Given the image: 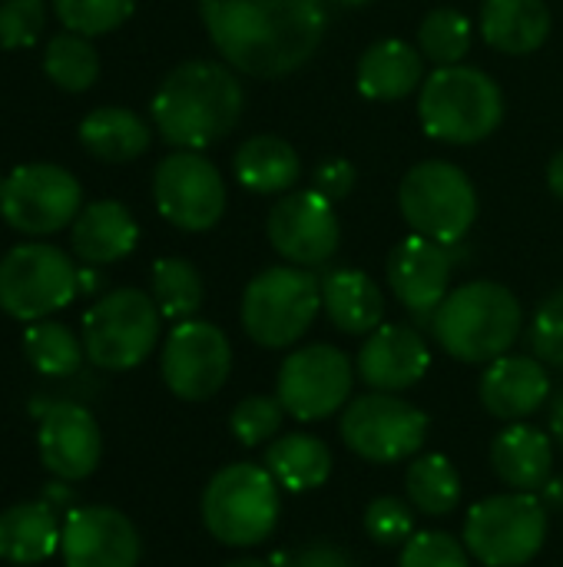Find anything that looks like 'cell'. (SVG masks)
Wrapping results in <instances>:
<instances>
[{
    "instance_id": "cell-1",
    "label": "cell",
    "mask_w": 563,
    "mask_h": 567,
    "mask_svg": "<svg viewBox=\"0 0 563 567\" xmlns=\"http://www.w3.org/2000/svg\"><path fill=\"white\" fill-rule=\"evenodd\" d=\"M199 17L222 60L256 80L305 66L329 27L322 0H199Z\"/></svg>"
},
{
    "instance_id": "cell-2",
    "label": "cell",
    "mask_w": 563,
    "mask_h": 567,
    "mask_svg": "<svg viewBox=\"0 0 563 567\" xmlns=\"http://www.w3.org/2000/svg\"><path fill=\"white\" fill-rule=\"evenodd\" d=\"M242 106L246 93L232 66L216 60H186L159 80L149 116L163 143L202 153L239 126Z\"/></svg>"
},
{
    "instance_id": "cell-3",
    "label": "cell",
    "mask_w": 563,
    "mask_h": 567,
    "mask_svg": "<svg viewBox=\"0 0 563 567\" xmlns=\"http://www.w3.org/2000/svg\"><path fill=\"white\" fill-rule=\"evenodd\" d=\"M521 329L524 309L518 296L491 279L458 286L431 316L435 342L461 362H494L508 355Z\"/></svg>"
},
{
    "instance_id": "cell-4",
    "label": "cell",
    "mask_w": 563,
    "mask_h": 567,
    "mask_svg": "<svg viewBox=\"0 0 563 567\" xmlns=\"http://www.w3.org/2000/svg\"><path fill=\"white\" fill-rule=\"evenodd\" d=\"M418 120L431 140L471 146L498 133L504 120V93L478 66H438L418 93Z\"/></svg>"
},
{
    "instance_id": "cell-5",
    "label": "cell",
    "mask_w": 563,
    "mask_h": 567,
    "mask_svg": "<svg viewBox=\"0 0 563 567\" xmlns=\"http://www.w3.org/2000/svg\"><path fill=\"white\" fill-rule=\"evenodd\" d=\"M322 309V282L302 266H269L242 292V329L262 349L295 346Z\"/></svg>"
},
{
    "instance_id": "cell-6",
    "label": "cell",
    "mask_w": 563,
    "mask_h": 567,
    "mask_svg": "<svg viewBox=\"0 0 563 567\" xmlns=\"http://www.w3.org/2000/svg\"><path fill=\"white\" fill-rule=\"evenodd\" d=\"M279 508V485L269 468L246 462L216 472L202 492V525L229 548L262 545L275 532Z\"/></svg>"
},
{
    "instance_id": "cell-7",
    "label": "cell",
    "mask_w": 563,
    "mask_h": 567,
    "mask_svg": "<svg viewBox=\"0 0 563 567\" xmlns=\"http://www.w3.org/2000/svg\"><path fill=\"white\" fill-rule=\"evenodd\" d=\"M398 206L418 236L458 246L478 219V189L461 166L448 159H425L405 173Z\"/></svg>"
},
{
    "instance_id": "cell-8",
    "label": "cell",
    "mask_w": 563,
    "mask_h": 567,
    "mask_svg": "<svg viewBox=\"0 0 563 567\" xmlns=\"http://www.w3.org/2000/svg\"><path fill=\"white\" fill-rule=\"evenodd\" d=\"M163 312L143 289H113L83 316V352L96 369H136L159 342Z\"/></svg>"
},
{
    "instance_id": "cell-9",
    "label": "cell",
    "mask_w": 563,
    "mask_h": 567,
    "mask_svg": "<svg viewBox=\"0 0 563 567\" xmlns=\"http://www.w3.org/2000/svg\"><path fill=\"white\" fill-rule=\"evenodd\" d=\"M80 296V269L50 243H20L0 259V309L17 322H40Z\"/></svg>"
},
{
    "instance_id": "cell-10",
    "label": "cell",
    "mask_w": 563,
    "mask_h": 567,
    "mask_svg": "<svg viewBox=\"0 0 563 567\" xmlns=\"http://www.w3.org/2000/svg\"><path fill=\"white\" fill-rule=\"evenodd\" d=\"M548 542V508L534 492L484 498L468 512L465 548L484 567H521Z\"/></svg>"
},
{
    "instance_id": "cell-11",
    "label": "cell",
    "mask_w": 563,
    "mask_h": 567,
    "mask_svg": "<svg viewBox=\"0 0 563 567\" xmlns=\"http://www.w3.org/2000/svg\"><path fill=\"white\" fill-rule=\"evenodd\" d=\"M83 209L80 179L56 163H23L0 186V216L20 236H53Z\"/></svg>"
},
{
    "instance_id": "cell-12",
    "label": "cell",
    "mask_w": 563,
    "mask_h": 567,
    "mask_svg": "<svg viewBox=\"0 0 563 567\" xmlns=\"http://www.w3.org/2000/svg\"><path fill=\"white\" fill-rule=\"evenodd\" d=\"M342 442L372 465H395L421 452L428 415L395 392H368L342 412Z\"/></svg>"
},
{
    "instance_id": "cell-13",
    "label": "cell",
    "mask_w": 563,
    "mask_h": 567,
    "mask_svg": "<svg viewBox=\"0 0 563 567\" xmlns=\"http://www.w3.org/2000/svg\"><path fill=\"white\" fill-rule=\"evenodd\" d=\"M153 203L169 226L183 233H206L226 213L222 173L202 153L176 150L153 169Z\"/></svg>"
},
{
    "instance_id": "cell-14",
    "label": "cell",
    "mask_w": 563,
    "mask_h": 567,
    "mask_svg": "<svg viewBox=\"0 0 563 567\" xmlns=\"http://www.w3.org/2000/svg\"><path fill=\"white\" fill-rule=\"evenodd\" d=\"M352 362L335 346H305L295 349L275 382V399L282 402L285 415L299 422H322L345 409L352 395Z\"/></svg>"
},
{
    "instance_id": "cell-15",
    "label": "cell",
    "mask_w": 563,
    "mask_h": 567,
    "mask_svg": "<svg viewBox=\"0 0 563 567\" xmlns=\"http://www.w3.org/2000/svg\"><path fill=\"white\" fill-rule=\"evenodd\" d=\"M163 382L183 402L212 399L232 372V346L226 332L202 319L176 322L163 346Z\"/></svg>"
},
{
    "instance_id": "cell-16",
    "label": "cell",
    "mask_w": 563,
    "mask_h": 567,
    "mask_svg": "<svg viewBox=\"0 0 563 567\" xmlns=\"http://www.w3.org/2000/svg\"><path fill=\"white\" fill-rule=\"evenodd\" d=\"M265 236L272 249L302 269L325 266L342 246V223L335 203L319 189H292L269 209Z\"/></svg>"
},
{
    "instance_id": "cell-17",
    "label": "cell",
    "mask_w": 563,
    "mask_h": 567,
    "mask_svg": "<svg viewBox=\"0 0 563 567\" xmlns=\"http://www.w3.org/2000/svg\"><path fill=\"white\" fill-rule=\"evenodd\" d=\"M388 286L395 299L421 322H431L435 309L445 302L451 292V272L455 259L448 246L428 239V236H405L392 252H388Z\"/></svg>"
},
{
    "instance_id": "cell-18",
    "label": "cell",
    "mask_w": 563,
    "mask_h": 567,
    "mask_svg": "<svg viewBox=\"0 0 563 567\" xmlns=\"http://www.w3.org/2000/svg\"><path fill=\"white\" fill-rule=\"evenodd\" d=\"M60 555L66 567H136L139 535L133 522L116 508H73L63 522Z\"/></svg>"
},
{
    "instance_id": "cell-19",
    "label": "cell",
    "mask_w": 563,
    "mask_h": 567,
    "mask_svg": "<svg viewBox=\"0 0 563 567\" xmlns=\"http://www.w3.org/2000/svg\"><path fill=\"white\" fill-rule=\"evenodd\" d=\"M40 462L63 482H83L103 458V439L96 419L73 402H56L43 412L37 432Z\"/></svg>"
},
{
    "instance_id": "cell-20",
    "label": "cell",
    "mask_w": 563,
    "mask_h": 567,
    "mask_svg": "<svg viewBox=\"0 0 563 567\" xmlns=\"http://www.w3.org/2000/svg\"><path fill=\"white\" fill-rule=\"evenodd\" d=\"M355 365L362 382L375 392H405L428 375L431 352L411 326H378L358 349Z\"/></svg>"
},
{
    "instance_id": "cell-21",
    "label": "cell",
    "mask_w": 563,
    "mask_h": 567,
    "mask_svg": "<svg viewBox=\"0 0 563 567\" xmlns=\"http://www.w3.org/2000/svg\"><path fill=\"white\" fill-rule=\"evenodd\" d=\"M551 395V375L541 359L501 355L481 375V405L504 422H524Z\"/></svg>"
},
{
    "instance_id": "cell-22",
    "label": "cell",
    "mask_w": 563,
    "mask_h": 567,
    "mask_svg": "<svg viewBox=\"0 0 563 567\" xmlns=\"http://www.w3.org/2000/svg\"><path fill=\"white\" fill-rule=\"evenodd\" d=\"M139 243L133 213L116 199H96L80 209L70 226V246L86 266H110L126 259Z\"/></svg>"
},
{
    "instance_id": "cell-23",
    "label": "cell",
    "mask_w": 563,
    "mask_h": 567,
    "mask_svg": "<svg viewBox=\"0 0 563 567\" xmlns=\"http://www.w3.org/2000/svg\"><path fill=\"white\" fill-rule=\"evenodd\" d=\"M355 83H358V93L368 100H382V103L405 100L425 83V53L395 37L378 40L362 53Z\"/></svg>"
},
{
    "instance_id": "cell-24",
    "label": "cell",
    "mask_w": 563,
    "mask_h": 567,
    "mask_svg": "<svg viewBox=\"0 0 563 567\" xmlns=\"http://www.w3.org/2000/svg\"><path fill=\"white\" fill-rule=\"evenodd\" d=\"M322 309L338 332L368 336L382 326L385 296L368 272L342 266L325 272L322 279Z\"/></svg>"
},
{
    "instance_id": "cell-25",
    "label": "cell",
    "mask_w": 563,
    "mask_h": 567,
    "mask_svg": "<svg viewBox=\"0 0 563 567\" xmlns=\"http://www.w3.org/2000/svg\"><path fill=\"white\" fill-rule=\"evenodd\" d=\"M481 37L498 53L528 56L551 37V7L544 0H484Z\"/></svg>"
},
{
    "instance_id": "cell-26",
    "label": "cell",
    "mask_w": 563,
    "mask_h": 567,
    "mask_svg": "<svg viewBox=\"0 0 563 567\" xmlns=\"http://www.w3.org/2000/svg\"><path fill=\"white\" fill-rule=\"evenodd\" d=\"M232 173L242 189L256 196H279L292 193L302 176V159L285 136L256 133L249 136L232 159Z\"/></svg>"
},
{
    "instance_id": "cell-27",
    "label": "cell",
    "mask_w": 563,
    "mask_h": 567,
    "mask_svg": "<svg viewBox=\"0 0 563 567\" xmlns=\"http://www.w3.org/2000/svg\"><path fill=\"white\" fill-rule=\"evenodd\" d=\"M491 465L498 478L514 492H538L551 482L554 445L551 439L524 422L508 425L491 445Z\"/></svg>"
},
{
    "instance_id": "cell-28",
    "label": "cell",
    "mask_w": 563,
    "mask_h": 567,
    "mask_svg": "<svg viewBox=\"0 0 563 567\" xmlns=\"http://www.w3.org/2000/svg\"><path fill=\"white\" fill-rule=\"evenodd\" d=\"M80 143L90 156L103 163H133L139 159L149 143L153 130L149 123L126 110V106H96L80 120Z\"/></svg>"
},
{
    "instance_id": "cell-29",
    "label": "cell",
    "mask_w": 563,
    "mask_h": 567,
    "mask_svg": "<svg viewBox=\"0 0 563 567\" xmlns=\"http://www.w3.org/2000/svg\"><path fill=\"white\" fill-rule=\"evenodd\" d=\"M63 528L46 502H23L0 515V561L40 565L60 548Z\"/></svg>"
},
{
    "instance_id": "cell-30",
    "label": "cell",
    "mask_w": 563,
    "mask_h": 567,
    "mask_svg": "<svg viewBox=\"0 0 563 567\" xmlns=\"http://www.w3.org/2000/svg\"><path fill=\"white\" fill-rule=\"evenodd\" d=\"M265 468L285 492H312L329 482L332 475V452L315 435H285L269 445Z\"/></svg>"
},
{
    "instance_id": "cell-31",
    "label": "cell",
    "mask_w": 563,
    "mask_h": 567,
    "mask_svg": "<svg viewBox=\"0 0 563 567\" xmlns=\"http://www.w3.org/2000/svg\"><path fill=\"white\" fill-rule=\"evenodd\" d=\"M149 296L159 306L163 319L173 322H186L202 309L206 289H202V276L189 259L179 256H166L153 262L149 272Z\"/></svg>"
},
{
    "instance_id": "cell-32",
    "label": "cell",
    "mask_w": 563,
    "mask_h": 567,
    "mask_svg": "<svg viewBox=\"0 0 563 567\" xmlns=\"http://www.w3.org/2000/svg\"><path fill=\"white\" fill-rule=\"evenodd\" d=\"M408 502L431 518L451 515L461 502V478L445 455H421L405 472Z\"/></svg>"
},
{
    "instance_id": "cell-33",
    "label": "cell",
    "mask_w": 563,
    "mask_h": 567,
    "mask_svg": "<svg viewBox=\"0 0 563 567\" xmlns=\"http://www.w3.org/2000/svg\"><path fill=\"white\" fill-rule=\"evenodd\" d=\"M43 73L53 86L66 93H83L100 76V53L90 37L63 30L46 40L43 47Z\"/></svg>"
},
{
    "instance_id": "cell-34",
    "label": "cell",
    "mask_w": 563,
    "mask_h": 567,
    "mask_svg": "<svg viewBox=\"0 0 563 567\" xmlns=\"http://www.w3.org/2000/svg\"><path fill=\"white\" fill-rule=\"evenodd\" d=\"M23 355L27 362L50 379H63L73 375L83 362V342L63 326V322H30L23 332Z\"/></svg>"
},
{
    "instance_id": "cell-35",
    "label": "cell",
    "mask_w": 563,
    "mask_h": 567,
    "mask_svg": "<svg viewBox=\"0 0 563 567\" xmlns=\"http://www.w3.org/2000/svg\"><path fill=\"white\" fill-rule=\"evenodd\" d=\"M471 43H475V27L455 7L431 10L421 20V27H418V50L435 66H455V63H461L471 53Z\"/></svg>"
},
{
    "instance_id": "cell-36",
    "label": "cell",
    "mask_w": 563,
    "mask_h": 567,
    "mask_svg": "<svg viewBox=\"0 0 563 567\" xmlns=\"http://www.w3.org/2000/svg\"><path fill=\"white\" fill-rule=\"evenodd\" d=\"M136 10V0H53L56 20L83 37H103L123 27Z\"/></svg>"
},
{
    "instance_id": "cell-37",
    "label": "cell",
    "mask_w": 563,
    "mask_h": 567,
    "mask_svg": "<svg viewBox=\"0 0 563 567\" xmlns=\"http://www.w3.org/2000/svg\"><path fill=\"white\" fill-rule=\"evenodd\" d=\"M282 402L272 399V395H249L242 399L236 409H232V419H229V429L236 435V442H242L246 449H256L262 442H269L279 425H282Z\"/></svg>"
},
{
    "instance_id": "cell-38",
    "label": "cell",
    "mask_w": 563,
    "mask_h": 567,
    "mask_svg": "<svg viewBox=\"0 0 563 567\" xmlns=\"http://www.w3.org/2000/svg\"><path fill=\"white\" fill-rule=\"evenodd\" d=\"M365 535L375 545H382V548L405 545L415 535V512H411V505L395 498V495L375 498L365 508Z\"/></svg>"
},
{
    "instance_id": "cell-39",
    "label": "cell",
    "mask_w": 563,
    "mask_h": 567,
    "mask_svg": "<svg viewBox=\"0 0 563 567\" xmlns=\"http://www.w3.org/2000/svg\"><path fill=\"white\" fill-rule=\"evenodd\" d=\"M46 3L43 0H0V47L27 50L43 37Z\"/></svg>"
},
{
    "instance_id": "cell-40",
    "label": "cell",
    "mask_w": 563,
    "mask_h": 567,
    "mask_svg": "<svg viewBox=\"0 0 563 567\" xmlns=\"http://www.w3.org/2000/svg\"><path fill=\"white\" fill-rule=\"evenodd\" d=\"M398 567H471V561H468V548L455 535L421 532L405 542Z\"/></svg>"
},
{
    "instance_id": "cell-41",
    "label": "cell",
    "mask_w": 563,
    "mask_h": 567,
    "mask_svg": "<svg viewBox=\"0 0 563 567\" xmlns=\"http://www.w3.org/2000/svg\"><path fill=\"white\" fill-rule=\"evenodd\" d=\"M528 342H531L534 355L544 365L563 369V289L551 292L538 306L534 322H531V332H528Z\"/></svg>"
},
{
    "instance_id": "cell-42",
    "label": "cell",
    "mask_w": 563,
    "mask_h": 567,
    "mask_svg": "<svg viewBox=\"0 0 563 567\" xmlns=\"http://www.w3.org/2000/svg\"><path fill=\"white\" fill-rule=\"evenodd\" d=\"M355 179H358V173H355V166H352L348 159L329 156V159H322V163L315 166V173H312V189H319L325 199L338 203V199H345V196L355 189Z\"/></svg>"
},
{
    "instance_id": "cell-43",
    "label": "cell",
    "mask_w": 563,
    "mask_h": 567,
    "mask_svg": "<svg viewBox=\"0 0 563 567\" xmlns=\"http://www.w3.org/2000/svg\"><path fill=\"white\" fill-rule=\"evenodd\" d=\"M285 567H358V565H355V558H352V555H345L342 548L315 542V545L302 548L299 555H292Z\"/></svg>"
},
{
    "instance_id": "cell-44",
    "label": "cell",
    "mask_w": 563,
    "mask_h": 567,
    "mask_svg": "<svg viewBox=\"0 0 563 567\" xmlns=\"http://www.w3.org/2000/svg\"><path fill=\"white\" fill-rule=\"evenodd\" d=\"M548 186L557 199H563V150L554 153V159L548 163Z\"/></svg>"
},
{
    "instance_id": "cell-45",
    "label": "cell",
    "mask_w": 563,
    "mask_h": 567,
    "mask_svg": "<svg viewBox=\"0 0 563 567\" xmlns=\"http://www.w3.org/2000/svg\"><path fill=\"white\" fill-rule=\"evenodd\" d=\"M551 432H554V439L563 445V395L554 402V412H551Z\"/></svg>"
},
{
    "instance_id": "cell-46",
    "label": "cell",
    "mask_w": 563,
    "mask_h": 567,
    "mask_svg": "<svg viewBox=\"0 0 563 567\" xmlns=\"http://www.w3.org/2000/svg\"><path fill=\"white\" fill-rule=\"evenodd\" d=\"M548 498H551L554 505H563V478L561 482H554V485H548Z\"/></svg>"
},
{
    "instance_id": "cell-47",
    "label": "cell",
    "mask_w": 563,
    "mask_h": 567,
    "mask_svg": "<svg viewBox=\"0 0 563 567\" xmlns=\"http://www.w3.org/2000/svg\"><path fill=\"white\" fill-rule=\"evenodd\" d=\"M226 567H275V561H259V558H242V561H232Z\"/></svg>"
},
{
    "instance_id": "cell-48",
    "label": "cell",
    "mask_w": 563,
    "mask_h": 567,
    "mask_svg": "<svg viewBox=\"0 0 563 567\" xmlns=\"http://www.w3.org/2000/svg\"><path fill=\"white\" fill-rule=\"evenodd\" d=\"M335 3H342V7H365V3H372V0H335Z\"/></svg>"
},
{
    "instance_id": "cell-49",
    "label": "cell",
    "mask_w": 563,
    "mask_h": 567,
    "mask_svg": "<svg viewBox=\"0 0 563 567\" xmlns=\"http://www.w3.org/2000/svg\"><path fill=\"white\" fill-rule=\"evenodd\" d=\"M0 186H3V179H0Z\"/></svg>"
}]
</instances>
